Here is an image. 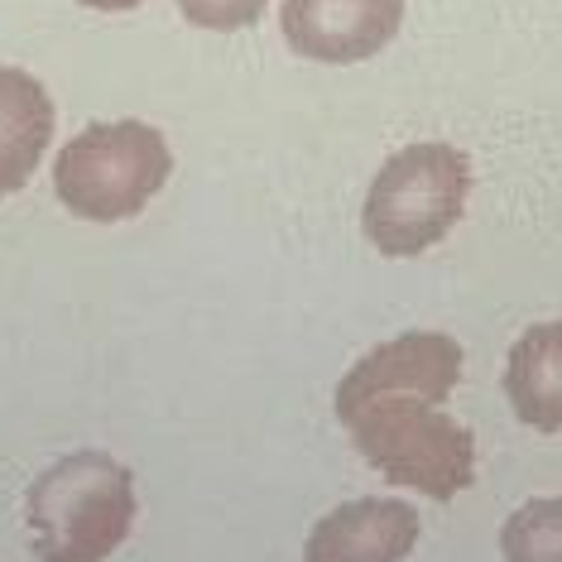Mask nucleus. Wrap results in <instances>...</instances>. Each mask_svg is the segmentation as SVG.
Returning <instances> with one entry per match:
<instances>
[{
    "label": "nucleus",
    "mask_w": 562,
    "mask_h": 562,
    "mask_svg": "<svg viewBox=\"0 0 562 562\" xmlns=\"http://www.w3.org/2000/svg\"><path fill=\"white\" fill-rule=\"evenodd\" d=\"M356 452L394 485L428 495V501H457L476 481V438L452 414H442L428 394L394 390L337 408Z\"/></svg>",
    "instance_id": "1"
},
{
    "label": "nucleus",
    "mask_w": 562,
    "mask_h": 562,
    "mask_svg": "<svg viewBox=\"0 0 562 562\" xmlns=\"http://www.w3.org/2000/svg\"><path fill=\"white\" fill-rule=\"evenodd\" d=\"M471 198V164L462 149L428 139L385 159L361 207V232L380 255L408 260L452 232Z\"/></svg>",
    "instance_id": "4"
},
{
    "label": "nucleus",
    "mask_w": 562,
    "mask_h": 562,
    "mask_svg": "<svg viewBox=\"0 0 562 562\" xmlns=\"http://www.w3.org/2000/svg\"><path fill=\"white\" fill-rule=\"evenodd\" d=\"M418 543V509L408 501H361L337 505L317 519L303 543V562H404Z\"/></svg>",
    "instance_id": "7"
},
{
    "label": "nucleus",
    "mask_w": 562,
    "mask_h": 562,
    "mask_svg": "<svg viewBox=\"0 0 562 562\" xmlns=\"http://www.w3.org/2000/svg\"><path fill=\"white\" fill-rule=\"evenodd\" d=\"M505 394L519 424L533 432H562V323H539L509 347Z\"/></svg>",
    "instance_id": "9"
},
{
    "label": "nucleus",
    "mask_w": 562,
    "mask_h": 562,
    "mask_svg": "<svg viewBox=\"0 0 562 562\" xmlns=\"http://www.w3.org/2000/svg\"><path fill=\"white\" fill-rule=\"evenodd\" d=\"M173 155L164 131L145 121H97L54 159V193L82 222H131L169 183Z\"/></svg>",
    "instance_id": "3"
},
{
    "label": "nucleus",
    "mask_w": 562,
    "mask_h": 562,
    "mask_svg": "<svg viewBox=\"0 0 562 562\" xmlns=\"http://www.w3.org/2000/svg\"><path fill=\"white\" fill-rule=\"evenodd\" d=\"M505 562H562V495L529 501L501 529Z\"/></svg>",
    "instance_id": "10"
},
{
    "label": "nucleus",
    "mask_w": 562,
    "mask_h": 562,
    "mask_svg": "<svg viewBox=\"0 0 562 562\" xmlns=\"http://www.w3.org/2000/svg\"><path fill=\"white\" fill-rule=\"evenodd\" d=\"M54 97L24 68H0V198L20 193L54 145Z\"/></svg>",
    "instance_id": "8"
},
{
    "label": "nucleus",
    "mask_w": 562,
    "mask_h": 562,
    "mask_svg": "<svg viewBox=\"0 0 562 562\" xmlns=\"http://www.w3.org/2000/svg\"><path fill=\"white\" fill-rule=\"evenodd\" d=\"M457 385H462V347L447 331H404V337L361 356L341 375L337 408H351L370 400V394H394V390H414L428 394L432 404H442Z\"/></svg>",
    "instance_id": "6"
},
{
    "label": "nucleus",
    "mask_w": 562,
    "mask_h": 562,
    "mask_svg": "<svg viewBox=\"0 0 562 562\" xmlns=\"http://www.w3.org/2000/svg\"><path fill=\"white\" fill-rule=\"evenodd\" d=\"M40 562H106L135 529V476L111 452H72L24 495Z\"/></svg>",
    "instance_id": "2"
},
{
    "label": "nucleus",
    "mask_w": 562,
    "mask_h": 562,
    "mask_svg": "<svg viewBox=\"0 0 562 562\" xmlns=\"http://www.w3.org/2000/svg\"><path fill=\"white\" fill-rule=\"evenodd\" d=\"M78 5H87V10H135V5H145V0H78Z\"/></svg>",
    "instance_id": "12"
},
{
    "label": "nucleus",
    "mask_w": 562,
    "mask_h": 562,
    "mask_svg": "<svg viewBox=\"0 0 562 562\" xmlns=\"http://www.w3.org/2000/svg\"><path fill=\"white\" fill-rule=\"evenodd\" d=\"M265 5H270V0H178L183 20H193L198 30H216V34L250 30V24L265 15Z\"/></svg>",
    "instance_id": "11"
},
{
    "label": "nucleus",
    "mask_w": 562,
    "mask_h": 562,
    "mask_svg": "<svg viewBox=\"0 0 562 562\" xmlns=\"http://www.w3.org/2000/svg\"><path fill=\"white\" fill-rule=\"evenodd\" d=\"M404 24V0H284L279 30L313 63L375 58Z\"/></svg>",
    "instance_id": "5"
}]
</instances>
